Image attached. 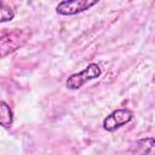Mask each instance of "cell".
Segmentation results:
<instances>
[{
	"mask_svg": "<svg viewBox=\"0 0 155 155\" xmlns=\"http://www.w3.org/2000/svg\"><path fill=\"white\" fill-rule=\"evenodd\" d=\"M30 35L31 31L29 28L15 29L4 34L0 38V58H4L24 46L29 40Z\"/></svg>",
	"mask_w": 155,
	"mask_h": 155,
	"instance_id": "obj_1",
	"label": "cell"
},
{
	"mask_svg": "<svg viewBox=\"0 0 155 155\" xmlns=\"http://www.w3.org/2000/svg\"><path fill=\"white\" fill-rule=\"evenodd\" d=\"M13 17H15L13 10L7 4H5L4 1L0 0V23L10 22V21L13 19Z\"/></svg>",
	"mask_w": 155,
	"mask_h": 155,
	"instance_id": "obj_7",
	"label": "cell"
},
{
	"mask_svg": "<svg viewBox=\"0 0 155 155\" xmlns=\"http://www.w3.org/2000/svg\"><path fill=\"white\" fill-rule=\"evenodd\" d=\"M102 74V69L101 67L97 64V63H91L88 64L84 70L76 73V74H73L68 78L65 85L69 90H78L80 88L85 82L90 81V80H93V79H97L99 78Z\"/></svg>",
	"mask_w": 155,
	"mask_h": 155,
	"instance_id": "obj_2",
	"label": "cell"
},
{
	"mask_svg": "<svg viewBox=\"0 0 155 155\" xmlns=\"http://www.w3.org/2000/svg\"><path fill=\"white\" fill-rule=\"evenodd\" d=\"M153 148H154V138L149 137V138H143L139 139L134 143V145H132L131 151L133 153H153Z\"/></svg>",
	"mask_w": 155,
	"mask_h": 155,
	"instance_id": "obj_6",
	"label": "cell"
},
{
	"mask_svg": "<svg viewBox=\"0 0 155 155\" xmlns=\"http://www.w3.org/2000/svg\"><path fill=\"white\" fill-rule=\"evenodd\" d=\"M133 119V113L128 109H117L115 111H113L111 114H109L104 121H103V127L109 131L113 132L116 128H119L120 126L130 122Z\"/></svg>",
	"mask_w": 155,
	"mask_h": 155,
	"instance_id": "obj_4",
	"label": "cell"
},
{
	"mask_svg": "<svg viewBox=\"0 0 155 155\" xmlns=\"http://www.w3.org/2000/svg\"><path fill=\"white\" fill-rule=\"evenodd\" d=\"M12 124H13V114L10 105L6 102L0 101V126L5 128H10Z\"/></svg>",
	"mask_w": 155,
	"mask_h": 155,
	"instance_id": "obj_5",
	"label": "cell"
},
{
	"mask_svg": "<svg viewBox=\"0 0 155 155\" xmlns=\"http://www.w3.org/2000/svg\"><path fill=\"white\" fill-rule=\"evenodd\" d=\"M99 1L101 0H64L57 5L56 11L62 16H73L91 8Z\"/></svg>",
	"mask_w": 155,
	"mask_h": 155,
	"instance_id": "obj_3",
	"label": "cell"
}]
</instances>
